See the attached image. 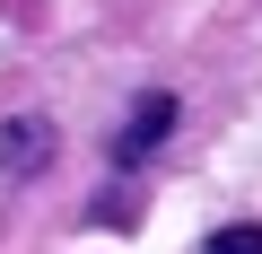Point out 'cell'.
<instances>
[{
	"instance_id": "6da1fadb",
	"label": "cell",
	"mask_w": 262,
	"mask_h": 254,
	"mask_svg": "<svg viewBox=\"0 0 262 254\" xmlns=\"http://www.w3.org/2000/svg\"><path fill=\"white\" fill-rule=\"evenodd\" d=\"M166 132H175V96L158 88V96H140V105L122 114V132H114V167H140V158H149Z\"/></svg>"
},
{
	"instance_id": "3957f363",
	"label": "cell",
	"mask_w": 262,
	"mask_h": 254,
	"mask_svg": "<svg viewBox=\"0 0 262 254\" xmlns=\"http://www.w3.org/2000/svg\"><path fill=\"white\" fill-rule=\"evenodd\" d=\"M201 254H262V219H227V228H210Z\"/></svg>"
},
{
	"instance_id": "7a4b0ae2",
	"label": "cell",
	"mask_w": 262,
	"mask_h": 254,
	"mask_svg": "<svg viewBox=\"0 0 262 254\" xmlns=\"http://www.w3.org/2000/svg\"><path fill=\"white\" fill-rule=\"evenodd\" d=\"M44 167H53V123L18 114L9 132H0V175H44Z\"/></svg>"
}]
</instances>
